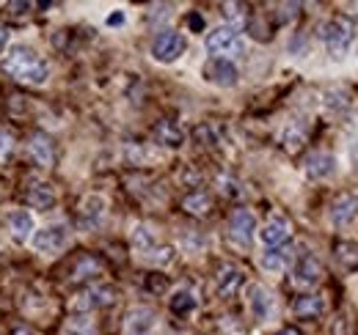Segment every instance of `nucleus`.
<instances>
[{
  "mask_svg": "<svg viewBox=\"0 0 358 335\" xmlns=\"http://www.w3.org/2000/svg\"><path fill=\"white\" fill-rule=\"evenodd\" d=\"M3 69L20 80V83H31V85H45L50 77V66L47 61L28 44L17 42L11 44L6 52H3Z\"/></svg>",
  "mask_w": 358,
  "mask_h": 335,
  "instance_id": "obj_1",
  "label": "nucleus"
},
{
  "mask_svg": "<svg viewBox=\"0 0 358 335\" xmlns=\"http://www.w3.org/2000/svg\"><path fill=\"white\" fill-rule=\"evenodd\" d=\"M317 36L320 42L331 50L334 58H342L348 52V47L353 42V28L345 22V20H328L317 28Z\"/></svg>",
  "mask_w": 358,
  "mask_h": 335,
  "instance_id": "obj_2",
  "label": "nucleus"
},
{
  "mask_svg": "<svg viewBox=\"0 0 358 335\" xmlns=\"http://www.w3.org/2000/svg\"><path fill=\"white\" fill-rule=\"evenodd\" d=\"M204 47H207V52L215 55V58H229V55L243 52V39H240V34H237L234 25H218V28H213V31L207 34Z\"/></svg>",
  "mask_w": 358,
  "mask_h": 335,
  "instance_id": "obj_3",
  "label": "nucleus"
},
{
  "mask_svg": "<svg viewBox=\"0 0 358 335\" xmlns=\"http://www.w3.org/2000/svg\"><path fill=\"white\" fill-rule=\"evenodd\" d=\"M116 294H119L116 286H110V283H94V286L83 289L72 299V311L75 313H89V311H96V308H108V305L116 302Z\"/></svg>",
  "mask_w": 358,
  "mask_h": 335,
  "instance_id": "obj_4",
  "label": "nucleus"
},
{
  "mask_svg": "<svg viewBox=\"0 0 358 335\" xmlns=\"http://www.w3.org/2000/svg\"><path fill=\"white\" fill-rule=\"evenodd\" d=\"M185 36L179 34V31H171V28H166V31H160L157 36H155V42H152V58L157 61V64H174L179 55L185 52Z\"/></svg>",
  "mask_w": 358,
  "mask_h": 335,
  "instance_id": "obj_5",
  "label": "nucleus"
},
{
  "mask_svg": "<svg viewBox=\"0 0 358 335\" xmlns=\"http://www.w3.org/2000/svg\"><path fill=\"white\" fill-rule=\"evenodd\" d=\"M66 242H69V231H66V225H64V223H55V225H45V228H39V231L34 234V239H31L34 251L47 253V255L64 251V248H66Z\"/></svg>",
  "mask_w": 358,
  "mask_h": 335,
  "instance_id": "obj_6",
  "label": "nucleus"
},
{
  "mask_svg": "<svg viewBox=\"0 0 358 335\" xmlns=\"http://www.w3.org/2000/svg\"><path fill=\"white\" fill-rule=\"evenodd\" d=\"M157 333V313L146 305H135L124 316V335H155Z\"/></svg>",
  "mask_w": 358,
  "mask_h": 335,
  "instance_id": "obj_7",
  "label": "nucleus"
},
{
  "mask_svg": "<svg viewBox=\"0 0 358 335\" xmlns=\"http://www.w3.org/2000/svg\"><path fill=\"white\" fill-rule=\"evenodd\" d=\"M254 231H257V217L254 211L248 209H234L229 217V239L237 242V245H251L254 239Z\"/></svg>",
  "mask_w": 358,
  "mask_h": 335,
  "instance_id": "obj_8",
  "label": "nucleus"
},
{
  "mask_svg": "<svg viewBox=\"0 0 358 335\" xmlns=\"http://www.w3.org/2000/svg\"><path fill=\"white\" fill-rule=\"evenodd\" d=\"M292 281L301 289H312L322 281V264L314 258L312 253H303L292 267Z\"/></svg>",
  "mask_w": 358,
  "mask_h": 335,
  "instance_id": "obj_9",
  "label": "nucleus"
},
{
  "mask_svg": "<svg viewBox=\"0 0 358 335\" xmlns=\"http://www.w3.org/2000/svg\"><path fill=\"white\" fill-rule=\"evenodd\" d=\"M204 77L210 83L221 85V88H231L240 80V72H237V66L229 58H210L207 66H204Z\"/></svg>",
  "mask_w": 358,
  "mask_h": 335,
  "instance_id": "obj_10",
  "label": "nucleus"
},
{
  "mask_svg": "<svg viewBox=\"0 0 358 335\" xmlns=\"http://www.w3.org/2000/svg\"><path fill=\"white\" fill-rule=\"evenodd\" d=\"M248 311L254 316V322H268L273 313V297L262 283H251L248 286Z\"/></svg>",
  "mask_w": 358,
  "mask_h": 335,
  "instance_id": "obj_11",
  "label": "nucleus"
},
{
  "mask_svg": "<svg viewBox=\"0 0 358 335\" xmlns=\"http://www.w3.org/2000/svg\"><path fill=\"white\" fill-rule=\"evenodd\" d=\"M259 239H262V245H268V248H281V245H287V242H289V223H287V217L273 214L268 223H265V228L259 231Z\"/></svg>",
  "mask_w": 358,
  "mask_h": 335,
  "instance_id": "obj_12",
  "label": "nucleus"
},
{
  "mask_svg": "<svg viewBox=\"0 0 358 335\" xmlns=\"http://www.w3.org/2000/svg\"><path fill=\"white\" fill-rule=\"evenodd\" d=\"M243 283H245V275L234 264H224L218 269V275H215V289H218L221 297H234V294L243 289Z\"/></svg>",
  "mask_w": 358,
  "mask_h": 335,
  "instance_id": "obj_13",
  "label": "nucleus"
},
{
  "mask_svg": "<svg viewBox=\"0 0 358 335\" xmlns=\"http://www.w3.org/2000/svg\"><path fill=\"white\" fill-rule=\"evenodd\" d=\"M331 220H334V225H348V223H353L358 214V195L356 193H345V195H339L334 204H331Z\"/></svg>",
  "mask_w": 358,
  "mask_h": 335,
  "instance_id": "obj_14",
  "label": "nucleus"
},
{
  "mask_svg": "<svg viewBox=\"0 0 358 335\" xmlns=\"http://www.w3.org/2000/svg\"><path fill=\"white\" fill-rule=\"evenodd\" d=\"M8 231H11V237H14L17 242L34 239V234H36V220H34V214L25 209H14L8 214Z\"/></svg>",
  "mask_w": 358,
  "mask_h": 335,
  "instance_id": "obj_15",
  "label": "nucleus"
},
{
  "mask_svg": "<svg viewBox=\"0 0 358 335\" xmlns=\"http://www.w3.org/2000/svg\"><path fill=\"white\" fill-rule=\"evenodd\" d=\"M28 154H31V160H34L36 165L50 168L52 165V160H55L52 140H50L47 135H42V132H34V135L28 137Z\"/></svg>",
  "mask_w": 358,
  "mask_h": 335,
  "instance_id": "obj_16",
  "label": "nucleus"
},
{
  "mask_svg": "<svg viewBox=\"0 0 358 335\" xmlns=\"http://www.w3.org/2000/svg\"><path fill=\"white\" fill-rule=\"evenodd\" d=\"M105 198L102 195H89L83 204H80V225L89 231V228H96L105 217Z\"/></svg>",
  "mask_w": 358,
  "mask_h": 335,
  "instance_id": "obj_17",
  "label": "nucleus"
},
{
  "mask_svg": "<svg viewBox=\"0 0 358 335\" xmlns=\"http://www.w3.org/2000/svg\"><path fill=\"white\" fill-rule=\"evenodd\" d=\"M303 170L309 179H325L334 173V157L328 151H312L306 160H303Z\"/></svg>",
  "mask_w": 358,
  "mask_h": 335,
  "instance_id": "obj_18",
  "label": "nucleus"
},
{
  "mask_svg": "<svg viewBox=\"0 0 358 335\" xmlns=\"http://www.w3.org/2000/svg\"><path fill=\"white\" fill-rule=\"evenodd\" d=\"M292 258H295L292 248H289V245H281V248H268V251L262 253L259 264H262V269H268V272H281L284 267H289Z\"/></svg>",
  "mask_w": 358,
  "mask_h": 335,
  "instance_id": "obj_19",
  "label": "nucleus"
},
{
  "mask_svg": "<svg viewBox=\"0 0 358 335\" xmlns=\"http://www.w3.org/2000/svg\"><path fill=\"white\" fill-rule=\"evenodd\" d=\"M322 311H325V302H322V297H317V294H301V297L292 302V313L301 316V319H317Z\"/></svg>",
  "mask_w": 358,
  "mask_h": 335,
  "instance_id": "obj_20",
  "label": "nucleus"
},
{
  "mask_svg": "<svg viewBox=\"0 0 358 335\" xmlns=\"http://www.w3.org/2000/svg\"><path fill=\"white\" fill-rule=\"evenodd\" d=\"M155 140L163 143V146H169V149H177V146H182V129L174 121H157V126H155Z\"/></svg>",
  "mask_w": 358,
  "mask_h": 335,
  "instance_id": "obj_21",
  "label": "nucleus"
},
{
  "mask_svg": "<svg viewBox=\"0 0 358 335\" xmlns=\"http://www.w3.org/2000/svg\"><path fill=\"white\" fill-rule=\"evenodd\" d=\"M210 207H213V201H210V195L201 193V190L185 195V201H182V209L187 211V214H196V217H204V214L210 211Z\"/></svg>",
  "mask_w": 358,
  "mask_h": 335,
  "instance_id": "obj_22",
  "label": "nucleus"
},
{
  "mask_svg": "<svg viewBox=\"0 0 358 335\" xmlns=\"http://www.w3.org/2000/svg\"><path fill=\"white\" fill-rule=\"evenodd\" d=\"M133 248L141 253V255H149V253L157 248L152 228H146V225H138V228H135L133 231Z\"/></svg>",
  "mask_w": 358,
  "mask_h": 335,
  "instance_id": "obj_23",
  "label": "nucleus"
},
{
  "mask_svg": "<svg viewBox=\"0 0 358 335\" xmlns=\"http://www.w3.org/2000/svg\"><path fill=\"white\" fill-rule=\"evenodd\" d=\"M171 311L179 313V316H185V313H190V311H196V297L193 292H187V289H179V292L171 294Z\"/></svg>",
  "mask_w": 358,
  "mask_h": 335,
  "instance_id": "obj_24",
  "label": "nucleus"
},
{
  "mask_svg": "<svg viewBox=\"0 0 358 335\" xmlns=\"http://www.w3.org/2000/svg\"><path fill=\"white\" fill-rule=\"evenodd\" d=\"M64 335H94V322L89 313H78L64 325Z\"/></svg>",
  "mask_w": 358,
  "mask_h": 335,
  "instance_id": "obj_25",
  "label": "nucleus"
},
{
  "mask_svg": "<svg viewBox=\"0 0 358 335\" xmlns=\"http://www.w3.org/2000/svg\"><path fill=\"white\" fill-rule=\"evenodd\" d=\"M28 201H31L34 207H39V209H47V207L55 201V193H52V187H47V184H34V187L28 190Z\"/></svg>",
  "mask_w": 358,
  "mask_h": 335,
  "instance_id": "obj_26",
  "label": "nucleus"
},
{
  "mask_svg": "<svg viewBox=\"0 0 358 335\" xmlns=\"http://www.w3.org/2000/svg\"><path fill=\"white\" fill-rule=\"evenodd\" d=\"M102 269V264L96 261V258H91V255H83L80 261H78V267L72 269V281H83V278H91V275H96Z\"/></svg>",
  "mask_w": 358,
  "mask_h": 335,
  "instance_id": "obj_27",
  "label": "nucleus"
},
{
  "mask_svg": "<svg viewBox=\"0 0 358 335\" xmlns=\"http://www.w3.org/2000/svg\"><path fill=\"white\" fill-rule=\"evenodd\" d=\"M11 154H14V132L0 126V163H6Z\"/></svg>",
  "mask_w": 358,
  "mask_h": 335,
  "instance_id": "obj_28",
  "label": "nucleus"
},
{
  "mask_svg": "<svg viewBox=\"0 0 358 335\" xmlns=\"http://www.w3.org/2000/svg\"><path fill=\"white\" fill-rule=\"evenodd\" d=\"M146 258H149L152 264H169V261H174V248H169V245H157Z\"/></svg>",
  "mask_w": 358,
  "mask_h": 335,
  "instance_id": "obj_29",
  "label": "nucleus"
},
{
  "mask_svg": "<svg viewBox=\"0 0 358 335\" xmlns=\"http://www.w3.org/2000/svg\"><path fill=\"white\" fill-rule=\"evenodd\" d=\"M224 11L231 22H243V20H245V6H243V3H226Z\"/></svg>",
  "mask_w": 358,
  "mask_h": 335,
  "instance_id": "obj_30",
  "label": "nucleus"
},
{
  "mask_svg": "<svg viewBox=\"0 0 358 335\" xmlns=\"http://www.w3.org/2000/svg\"><path fill=\"white\" fill-rule=\"evenodd\" d=\"M122 22H124V14H122V11H119V14H110V17H108V25H122Z\"/></svg>",
  "mask_w": 358,
  "mask_h": 335,
  "instance_id": "obj_31",
  "label": "nucleus"
},
{
  "mask_svg": "<svg viewBox=\"0 0 358 335\" xmlns=\"http://www.w3.org/2000/svg\"><path fill=\"white\" fill-rule=\"evenodd\" d=\"M6 42H8V31L0 25V52H3V47H6Z\"/></svg>",
  "mask_w": 358,
  "mask_h": 335,
  "instance_id": "obj_32",
  "label": "nucleus"
},
{
  "mask_svg": "<svg viewBox=\"0 0 358 335\" xmlns=\"http://www.w3.org/2000/svg\"><path fill=\"white\" fill-rule=\"evenodd\" d=\"M11 335H36V333H34L31 327H17V330H14Z\"/></svg>",
  "mask_w": 358,
  "mask_h": 335,
  "instance_id": "obj_33",
  "label": "nucleus"
},
{
  "mask_svg": "<svg viewBox=\"0 0 358 335\" xmlns=\"http://www.w3.org/2000/svg\"><path fill=\"white\" fill-rule=\"evenodd\" d=\"M275 335H301V333H298L295 327H284V330H278Z\"/></svg>",
  "mask_w": 358,
  "mask_h": 335,
  "instance_id": "obj_34",
  "label": "nucleus"
}]
</instances>
